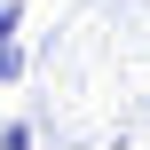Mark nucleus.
Returning <instances> with one entry per match:
<instances>
[{"instance_id":"obj_1","label":"nucleus","mask_w":150,"mask_h":150,"mask_svg":"<svg viewBox=\"0 0 150 150\" xmlns=\"http://www.w3.org/2000/svg\"><path fill=\"white\" fill-rule=\"evenodd\" d=\"M16 79H24V47H16V40H0V87H16Z\"/></svg>"},{"instance_id":"obj_2","label":"nucleus","mask_w":150,"mask_h":150,"mask_svg":"<svg viewBox=\"0 0 150 150\" xmlns=\"http://www.w3.org/2000/svg\"><path fill=\"white\" fill-rule=\"evenodd\" d=\"M16 24H24V8H16V0H0V40H16Z\"/></svg>"}]
</instances>
